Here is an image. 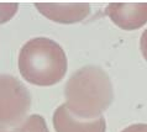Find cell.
Segmentation results:
<instances>
[{"label": "cell", "instance_id": "7", "mask_svg": "<svg viewBox=\"0 0 147 132\" xmlns=\"http://www.w3.org/2000/svg\"><path fill=\"white\" fill-rule=\"evenodd\" d=\"M16 132H50L46 121L41 115H30L14 129Z\"/></svg>", "mask_w": 147, "mask_h": 132}, {"label": "cell", "instance_id": "2", "mask_svg": "<svg viewBox=\"0 0 147 132\" xmlns=\"http://www.w3.org/2000/svg\"><path fill=\"white\" fill-rule=\"evenodd\" d=\"M19 71L28 83L48 86L63 79L67 72V56L56 41L47 37L28 40L20 49Z\"/></svg>", "mask_w": 147, "mask_h": 132}, {"label": "cell", "instance_id": "9", "mask_svg": "<svg viewBox=\"0 0 147 132\" xmlns=\"http://www.w3.org/2000/svg\"><path fill=\"white\" fill-rule=\"evenodd\" d=\"M121 132H147V123H135L124 129Z\"/></svg>", "mask_w": 147, "mask_h": 132}, {"label": "cell", "instance_id": "5", "mask_svg": "<svg viewBox=\"0 0 147 132\" xmlns=\"http://www.w3.org/2000/svg\"><path fill=\"white\" fill-rule=\"evenodd\" d=\"M35 6L48 20L59 24L80 22L90 11L87 3H36Z\"/></svg>", "mask_w": 147, "mask_h": 132}, {"label": "cell", "instance_id": "3", "mask_svg": "<svg viewBox=\"0 0 147 132\" xmlns=\"http://www.w3.org/2000/svg\"><path fill=\"white\" fill-rule=\"evenodd\" d=\"M30 106L31 96L22 81L9 74H0V130L22 122Z\"/></svg>", "mask_w": 147, "mask_h": 132}, {"label": "cell", "instance_id": "4", "mask_svg": "<svg viewBox=\"0 0 147 132\" xmlns=\"http://www.w3.org/2000/svg\"><path fill=\"white\" fill-rule=\"evenodd\" d=\"M105 12L122 30H136L147 22V3H111Z\"/></svg>", "mask_w": 147, "mask_h": 132}, {"label": "cell", "instance_id": "1", "mask_svg": "<svg viewBox=\"0 0 147 132\" xmlns=\"http://www.w3.org/2000/svg\"><path fill=\"white\" fill-rule=\"evenodd\" d=\"M64 98L68 110L74 116L84 120L98 119L113 102L111 80L103 68L85 65L68 79Z\"/></svg>", "mask_w": 147, "mask_h": 132}, {"label": "cell", "instance_id": "6", "mask_svg": "<svg viewBox=\"0 0 147 132\" xmlns=\"http://www.w3.org/2000/svg\"><path fill=\"white\" fill-rule=\"evenodd\" d=\"M53 126L56 132H105L107 123L103 116L93 120H84L74 116L63 104L53 114Z\"/></svg>", "mask_w": 147, "mask_h": 132}, {"label": "cell", "instance_id": "8", "mask_svg": "<svg viewBox=\"0 0 147 132\" xmlns=\"http://www.w3.org/2000/svg\"><path fill=\"white\" fill-rule=\"evenodd\" d=\"M18 11V4H0V25L9 21Z\"/></svg>", "mask_w": 147, "mask_h": 132}, {"label": "cell", "instance_id": "11", "mask_svg": "<svg viewBox=\"0 0 147 132\" xmlns=\"http://www.w3.org/2000/svg\"><path fill=\"white\" fill-rule=\"evenodd\" d=\"M0 132H16V131H6V130H0Z\"/></svg>", "mask_w": 147, "mask_h": 132}, {"label": "cell", "instance_id": "10", "mask_svg": "<svg viewBox=\"0 0 147 132\" xmlns=\"http://www.w3.org/2000/svg\"><path fill=\"white\" fill-rule=\"evenodd\" d=\"M140 48H141V52H142V55H144L145 59L147 61V30H145L144 34H142V36H141Z\"/></svg>", "mask_w": 147, "mask_h": 132}]
</instances>
